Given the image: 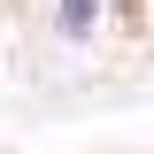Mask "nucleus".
I'll return each instance as SVG.
<instances>
[{"label": "nucleus", "instance_id": "f257e3e1", "mask_svg": "<svg viewBox=\"0 0 154 154\" xmlns=\"http://www.w3.org/2000/svg\"><path fill=\"white\" fill-rule=\"evenodd\" d=\"M46 23H54V38H69V46H93L100 23H108V8H100V0H54Z\"/></svg>", "mask_w": 154, "mask_h": 154}, {"label": "nucleus", "instance_id": "f03ea898", "mask_svg": "<svg viewBox=\"0 0 154 154\" xmlns=\"http://www.w3.org/2000/svg\"><path fill=\"white\" fill-rule=\"evenodd\" d=\"M100 8H108V23H123V31L146 23V0H100Z\"/></svg>", "mask_w": 154, "mask_h": 154}]
</instances>
